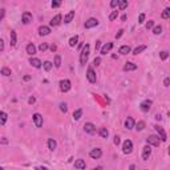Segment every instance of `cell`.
<instances>
[{"label":"cell","instance_id":"28","mask_svg":"<svg viewBox=\"0 0 170 170\" xmlns=\"http://www.w3.org/2000/svg\"><path fill=\"white\" fill-rule=\"evenodd\" d=\"M98 134H100L102 138H108V137H109V131H108L106 127H101L100 130H98Z\"/></svg>","mask_w":170,"mask_h":170},{"label":"cell","instance_id":"54","mask_svg":"<svg viewBox=\"0 0 170 170\" xmlns=\"http://www.w3.org/2000/svg\"><path fill=\"white\" fill-rule=\"evenodd\" d=\"M36 170H49V169L45 166H39V167H36Z\"/></svg>","mask_w":170,"mask_h":170},{"label":"cell","instance_id":"9","mask_svg":"<svg viewBox=\"0 0 170 170\" xmlns=\"http://www.w3.org/2000/svg\"><path fill=\"white\" fill-rule=\"evenodd\" d=\"M89 155H90V158H93V159H98L101 155H102V150H101L100 147L92 149V150L89 151Z\"/></svg>","mask_w":170,"mask_h":170},{"label":"cell","instance_id":"55","mask_svg":"<svg viewBox=\"0 0 170 170\" xmlns=\"http://www.w3.org/2000/svg\"><path fill=\"white\" fill-rule=\"evenodd\" d=\"M100 45H101V41L98 40V41H96V49H98L100 48Z\"/></svg>","mask_w":170,"mask_h":170},{"label":"cell","instance_id":"17","mask_svg":"<svg viewBox=\"0 0 170 170\" xmlns=\"http://www.w3.org/2000/svg\"><path fill=\"white\" fill-rule=\"evenodd\" d=\"M50 33V28L46 27V25H41V27H39V35L40 36H46Z\"/></svg>","mask_w":170,"mask_h":170},{"label":"cell","instance_id":"7","mask_svg":"<svg viewBox=\"0 0 170 170\" xmlns=\"http://www.w3.org/2000/svg\"><path fill=\"white\" fill-rule=\"evenodd\" d=\"M154 129H155V131L158 133V137H159V139H161L162 142L167 141V135H166V133H165V130H163V127H161L159 125H155Z\"/></svg>","mask_w":170,"mask_h":170},{"label":"cell","instance_id":"3","mask_svg":"<svg viewBox=\"0 0 170 170\" xmlns=\"http://www.w3.org/2000/svg\"><path fill=\"white\" fill-rule=\"evenodd\" d=\"M146 142L149 146H159L161 143V139H159L158 135H149L146 138Z\"/></svg>","mask_w":170,"mask_h":170},{"label":"cell","instance_id":"22","mask_svg":"<svg viewBox=\"0 0 170 170\" xmlns=\"http://www.w3.org/2000/svg\"><path fill=\"white\" fill-rule=\"evenodd\" d=\"M9 40H11V46H16V42H17V35H16V31H11V35H9Z\"/></svg>","mask_w":170,"mask_h":170},{"label":"cell","instance_id":"41","mask_svg":"<svg viewBox=\"0 0 170 170\" xmlns=\"http://www.w3.org/2000/svg\"><path fill=\"white\" fill-rule=\"evenodd\" d=\"M153 27H154V21H153V20H149L146 23V29L149 31V29H151Z\"/></svg>","mask_w":170,"mask_h":170},{"label":"cell","instance_id":"53","mask_svg":"<svg viewBox=\"0 0 170 170\" xmlns=\"http://www.w3.org/2000/svg\"><path fill=\"white\" fill-rule=\"evenodd\" d=\"M50 50H52V52H56V50H57V46L54 45V44L53 45H50Z\"/></svg>","mask_w":170,"mask_h":170},{"label":"cell","instance_id":"20","mask_svg":"<svg viewBox=\"0 0 170 170\" xmlns=\"http://www.w3.org/2000/svg\"><path fill=\"white\" fill-rule=\"evenodd\" d=\"M137 69V65L134 62H125L124 65V70L125 72H130V70H135Z\"/></svg>","mask_w":170,"mask_h":170},{"label":"cell","instance_id":"52","mask_svg":"<svg viewBox=\"0 0 170 170\" xmlns=\"http://www.w3.org/2000/svg\"><path fill=\"white\" fill-rule=\"evenodd\" d=\"M35 101H36L35 97H29V100H28V102H29V104H33Z\"/></svg>","mask_w":170,"mask_h":170},{"label":"cell","instance_id":"2","mask_svg":"<svg viewBox=\"0 0 170 170\" xmlns=\"http://www.w3.org/2000/svg\"><path fill=\"white\" fill-rule=\"evenodd\" d=\"M86 78H88V81L90 82V84H96L97 76H96V72H94L92 65H89L88 69H86Z\"/></svg>","mask_w":170,"mask_h":170},{"label":"cell","instance_id":"15","mask_svg":"<svg viewBox=\"0 0 170 170\" xmlns=\"http://www.w3.org/2000/svg\"><path fill=\"white\" fill-rule=\"evenodd\" d=\"M29 64H31L33 68H37V69L42 66V62L40 61L39 58H36V57H31V58H29Z\"/></svg>","mask_w":170,"mask_h":170},{"label":"cell","instance_id":"49","mask_svg":"<svg viewBox=\"0 0 170 170\" xmlns=\"http://www.w3.org/2000/svg\"><path fill=\"white\" fill-rule=\"evenodd\" d=\"M122 35H124V29H120V31H118V33H116V39H120Z\"/></svg>","mask_w":170,"mask_h":170},{"label":"cell","instance_id":"14","mask_svg":"<svg viewBox=\"0 0 170 170\" xmlns=\"http://www.w3.org/2000/svg\"><path fill=\"white\" fill-rule=\"evenodd\" d=\"M134 125H135V122H134V118H133V117H127L126 120H125V129H127V130L133 129Z\"/></svg>","mask_w":170,"mask_h":170},{"label":"cell","instance_id":"21","mask_svg":"<svg viewBox=\"0 0 170 170\" xmlns=\"http://www.w3.org/2000/svg\"><path fill=\"white\" fill-rule=\"evenodd\" d=\"M73 17H74V11H69L65 16H64V23H65V24H69L70 21L73 20Z\"/></svg>","mask_w":170,"mask_h":170},{"label":"cell","instance_id":"8","mask_svg":"<svg viewBox=\"0 0 170 170\" xmlns=\"http://www.w3.org/2000/svg\"><path fill=\"white\" fill-rule=\"evenodd\" d=\"M97 25H98V20L94 19V17L88 19L86 21H85V24H84L85 29H90V28H94V27H97Z\"/></svg>","mask_w":170,"mask_h":170},{"label":"cell","instance_id":"39","mask_svg":"<svg viewBox=\"0 0 170 170\" xmlns=\"http://www.w3.org/2000/svg\"><path fill=\"white\" fill-rule=\"evenodd\" d=\"M118 7H120V9H125L127 7V1L126 0H120L118 1Z\"/></svg>","mask_w":170,"mask_h":170},{"label":"cell","instance_id":"19","mask_svg":"<svg viewBox=\"0 0 170 170\" xmlns=\"http://www.w3.org/2000/svg\"><path fill=\"white\" fill-rule=\"evenodd\" d=\"M113 48V42H106V44H105L104 46H102V48H101V54H106V53H109V50L112 49Z\"/></svg>","mask_w":170,"mask_h":170},{"label":"cell","instance_id":"32","mask_svg":"<svg viewBox=\"0 0 170 170\" xmlns=\"http://www.w3.org/2000/svg\"><path fill=\"white\" fill-rule=\"evenodd\" d=\"M42 66H44V69H45L46 72H49V70L53 68V64H52L50 61H44L42 62Z\"/></svg>","mask_w":170,"mask_h":170},{"label":"cell","instance_id":"11","mask_svg":"<svg viewBox=\"0 0 170 170\" xmlns=\"http://www.w3.org/2000/svg\"><path fill=\"white\" fill-rule=\"evenodd\" d=\"M32 118H33V122H35L36 127H41L42 126V116L40 114V113H35L33 116H32Z\"/></svg>","mask_w":170,"mask_h":170},{"label":"cell","instance_id":"33","mask_svg":"<svg viewBox=\"0 0 170 170\" xmlns=\"http://www.w3.org/2000/svg\"><path fill=\"white\" fill-rule=\"evenodd\" d=\"M134 127H135V129H137L138 131L143 130V129H145V122H143V121H138V122L134 125Z\"/></svg>","mask_w":170,"mask_h":170},{"label":"cell","instance_id":"26","mask_svg":"<svg viewBox=\"0 0 170 170\" xmlns=\"http://www.w3.org/2000/svg\"><path fill=\"white\" fill-rule=\"evenodd\" d=\"M130 50H131V48L129 45H122V46H120V49H118V53H121V54H127V53H130Z\"/></svg>","mask_w":170,"mask_h":170},{"label":"cell","instance_id":"25","mask_svg":"<svg viewBox=\"0 0 170 170\" xmlns=\"http://www.w3.org/2000/svg\"><path fill=\"white\" fill-rule=\"evenodd\" d=\"M7 120H8V114L5 112H0V125L4 126L7 124Z\"/></svg>","mask_w":170,"mask_h":170},{"label":"cell","instance_id":"50","mask_svg":"<svg viewBox=\"0 0 170 170\" xmlns=\"http://www.w3.org/2000/svg\"><path fill=\"white\" fill-rule=\"evenodd\" d=\"M169 84H170V78H169V77H166L165 80H163V85H165V86L167 88V86H169Z\"/></svg>","mask_w":170,"mask_h":170},{"label":"cell","instance_id":"57","mask_svg":"<svg viewBox=\"0 0 170 170\" xmlns=\"http://www.w3.org/2000/svg\"><path fill=\"white\" fill-rule=\"evenodd\" d=\"M31 80V76H24V81H29Z\"/></svg>","mask_w":170,"mask_h":170},{"label":"cell","instance_id":"23","mask_svg":"<svg viewBox=\"0 0 170 170\" xmlns=\"http://www.w3.org/2000/svg\"><path fill=\"white\" fill-rule=\"evenodd\" d=\"M25 50H27L28 54H31V56H33V54L36 53V46L33 45V42H29L27 45V48H25Z\"/></svg>","mask_w":170,"mask_h":170},{"label":"cell","instance_id":"40","mask_svg":"<svg viewBox=\"0 0 170 170\" xmlns=\"http://www.w3.org/2000/svg\"><path fill=\"white\" fill-rule=\"evenodd\" d=\"M48 48H49V46H48V44H46V42H41V44L39 45V49L41 50V52H45Z\"/></svg>","mask_w":170,"mask_h":170},{"label":"cell","instance_id":"37","mask_svg":"<svg viewBox=\"0 0 170 170\" xmlns=\"http://www.w3.org/2000/svg\"><path fill=\"white\" fill-rule=\"evenodd\" d=\"M1 74H3V76H5V77L11 76V69H9V68H7V66H4L3 69H1Z\"/></svg>","mask_w":170,"mask_h":170},{"label":"cell","instance_id":"34","mask_svg":"<svg viewBox=\"0 0 170 170\" xmlns=\"http://www.w3.org/2000/svg\"><path fill=\"white\" fill-rule=\"evenodd\" d=\"M161 17H162V19H165V20L169 19V17H170V8H165V9H163Z\"/></svg>","mask_w":170,"mask_h":170},{"label":"cell","instance_id":"10","mask_svg":"<svg viewBox=\"0 0 170 170\" xmlns=\"http://www.w3.org/2000/svg\"><path fill=\"white\" fill-rule=\"evenodd\" d=\"M32 13L31 12H24L23 15H21V21H23V24H25V25H28V24L32 23Z\"/></svg>","mask_w":170,"mask_h":170},{"label":"cell","instance_id":"42","mask_svg":"<svg viewBox=\"0 0 170 170\" xmlns=\"http://www.w3.org/2000/svg\"><path fill=\"white\" fill-rule=\"evenodd\" d=\"M60 110H61V112H64V113L68 110V106H66L65 102H61V104H60Z\"/></svg>","mask_w":170,"mask_h":170},{"label":"cell","instance_id":"6","mask_svg":"<svg viewBox=\"0 0 170 170\" xmlns=\"http://www.w3.org/2000/svg\"><path fill=\"white\" fill-rule=\"evenodd\" d=\"M151 105H153V101L151 100H149V98H146V100H143L141 104H139V108H141V110L142 112H149L150 110V108H151Z\"/></svg>","mask_w":170,"mask_h":170},{"label":"cell","instance_id":"4","mask_svg":"<svg viewBox=\"0 0 170 170\" xmlns=\"http://www.w3.org/2000/svg\"><path fill=\"white\" fill-rule=\"evenodd\" d=\"M70 88H72V82L69 81V80H61L60 81V90H61L62 93H66V92H69Z\"/></svg>","mask_w":170,"mask_h":170},{"label":"cell","instance_id":"59","mask_svg":"<svg viewBox=\"0 0 170 170\" xmlns=\"http://www.w3.org/2000/svg\"><path fill=\"white\" fill-rule=\"evenodd\" d=\"M93 170H104V169H102V167H101V166H97V167H94V169H93Z\"/></svg>","mask_w":170,"mask_h":170},{"label":"cell","instance_id":"5","mask_svg":"<svg viewBox=\"0 0 170 170\" xmlns=\"http://www.w3.org/2000/svg\"><path fill=\"white\" fill-rule=\"evenodd\" d=\"M122 151H124V154H130L131 151H133V142H131L130 139H126L122 143Z\"/></svg>","mask_w":170,"mask_h":170},{"label":"cell","instance_id":"30","mask_svg":"<svg viewBox=\"0 0 170 170\" xmlns=\"http://www.w3.org/2000/svg\"><path fill=\"white\" fill-rule=\"evenodd\" d=\"M145 49H146V45H139V46H137V48L133 49V54H139L141 52H143Z\"/></svg>","mask_w":170,"mask_h":170},{"label":"cell","instance_id":"47","mask_svg":"<svg viewBox=\"0 0 170 170\" xmlns=\"http://www.w3.org/2000/svg\"><path fill=\"white\" fill-rule=\"evenodd\" d=\"M113 142H114V145H120V142H121V139H120V137L118 135H114V139H113Z\"/></svg>","mask_w":170,"mask_h":170},{"label":"cell","instance_id":"60","mask_svg":"<svg viewBox=\"0 0 170 170\" xmlns=\"http://www.w3.org/2000/svg\"><path fill=\"white\" fill-rule=\"evenodd\" d=\"M0 170H3V167H0Z\"/></svg>","mask_w":170,"mask_h":170},{"label":"cell","instance_id":"36","mask_svg":"<svg viewBox=\"0 0 170 170\" xmlns=\"http://www.w3.org/2000/svg\"><path fill=\"white\" fill-rule=\"evenodd\" d=\"M159 57H161L162 61H165V60L169 57V52H167V50H162V52H159Z\"/></svg>","mask_w":170,"mask_h":170},{"label":"cell","instance_id":"58","mask_svg":"<svg viewBox=\"0 0 170 170\" xmlns=\"http://www.w3.org/2000/svg\"><path fill=\"white\" fill-rule=\"evenodd\" d=\"M129 170H135V166L134 165H130V166H129Z\"/></svg>","mask_w":170,"mask_h":170},{"label":"cell","instance_id":"45","mask_svg":"<svg viewBox=\"0 0 170 170\" xmlns=\"http://www.w3.org/2000/svg\"><path fill=\"white\" fill-rule=\"evenodd\" d=\"M118 1H120V0H112V1H110V7L112 8L118 7Z\"/></svg>","mask_w":170,"mask_h":170},{"label":"cell","instance_id":"18","mask_svg":"<svg viewBox=\"0 0 170 170\" xmlns=\"http://www.w3.org/2000/svg\"><path fill=\"white\" fill-rule=\"evenodd\" d=\"M85 166H86V163H85L84 159H76L74 161V167L78 170H84Z\"/></svg>","mask_w":170,"mask_h":170},{"label":"cell","instance_id":"56","mask_svg":"<svg viewBox=\"0 0 170 170\" xmlns=\"http://www.w3.org/2000/svg\"><path fill=\"white\" fill-rule=\"evenodd\" d=\"M161 118H162L161 114H155V120H157V121H161Z\"/></svg>","mask_w":170,"mask_h":170},{"label":"cell","instance_id":"51","mask_svg":"<svg viewBox=\"0 0 170 170\" xmlns=\"http://www.w3.org/2000/svg\"><path fill=\"white\" fill-rule=\"evenodd\" d=\"M4 50V41L0 39V52H3Z\"/></svg>","mask_w":170,"mask_h":170},{"label":"cell","instance_id":"31","mask_svg":"<svg viewBox=\"0 0 170 170\" xmlns=\"http://www.w3.org/2000/svg\"><path fill=\"white\" fill-rule=\"evenodd\" d=\"M56 68H60L61 66V56L60 54H56L54 56V64H53Z\"/></svg>","mask_w":170,"mask_h":170},{"label":"cell","instance_id":"46","mask_svg":"<svg viewBox=\"0 0 170 170\" xmlns=\"http://www.w3.org/2000/svg\"><path fill=\"white\" fill-rule=\"evenodd\" d=\"M52 8H58L60 5H61V1H52Z\"/></svg>","mask_w":170,"mask_h":170},{"label":"cell","instance_id":"44","mask_svg":"<svg viewBox=\"0 0 170 170\" xmlns=\"http://www.w3.org/2000/svg\"><path fill=\"white\" fill-rule=\"evenodd\" d=\"M101 64V57H96L94 60H93V65H96V66H98Z\"/></svg>","mask_w":170,"mask_h":170},{"label":"cell","instance_id":"35","mask_svg":"<svg viewBox=\"0 0 170 170\" xmlns=\"http://www.w3.org/2000/svg\"><path fill=\"white\" fill-rule=\"evenodd\" d=\"M153 33H154V35H161V33H162V27H161V25L153 27Z\"/></svg>","mask_w":170,"mask_h":170},{"label":"cell","instance_id":"43","mask_svg":"<svg viewBox=\"0 0 170 170\" xmlns=\"http://www.w3.org/2000/svg\"><path fill=\"white\" fill-rule=\"evenodd\" d=\"M145 17H146V16H145V13H141V15L138 16V23L142 24L143 21H145Z\"/></svg>","mask_w":170,"mask_h":170},{"label":"cell","instance_id":"16","mask_svg":"<svg viewBox=\"0 0 170 170\" xmlns=\"http://www.w3.org/2000/svg\"><path fill=\"white\" fill-rule=\"evenodd\" d=\"M61 19H62V16L60 15V13H57L54 17H52V20H50L49 24L52 25V27H56V25H58V24L61 23Z\"/></svg>","mask_w":170,"mask_h":170},{"label":"cell","instance_id":"24","mask_svg":"<svg viewBox=\"0 0 170 170\" xmlns=\"http://www.w3.org/2000/svg\"><path fill=\"white\" fill-rule=\"evenodd\" d=\"M48 149H49V150H52L53 151L54 149H56V147H57V142H56V141H54L53 138H48Z\"/></svg>","mask_w":170,"mask_h":170},{"label":"cell","instance_id":"27","mask_svg":"<svg viewBox=\"0 0 170 170\" xmlns=\"http://www.w3.org/2000/svg\"><path fill=\"white\" fill-rule=\"evenodd\" d=\"M77 42H78V36L74 35V36H72V37L69 39L68 44H69V46H74V45H77Z\"/></svg>","mask_w":170,"mask_h":170},{"label":"cell","instance_id":"29","mask_svg":"<svg viewBox=\"0 0 170 170\" xmlns=\"http://www.w3.org/2000/svg\"><path fill=\"white\" fill-rule=\"evenodd\" d=\"M82 116V109H77V110H74L73 112V120H80Z\"/></svg>","mask_w":170,"mask_h":170},{"label":"cell","instance_id":"12","mask_svg":"<svg viewBox=\"0 0 170 170\" xmlns=\"http://www.w3.org/2000/svg\"><path fill=\"white\" fill-rule=\"evenodd\" d=\"M150 155H151V147L149 146V145L143 146L142 147V159H143V161H147Z\"/></svg>","mask_w":170,"mask_h":170},{"label":"cell","instance_id":"38","mask_svg":"<svg viewBox=\"0 0 170 170\" xmlns=\"http://www.w3.org/2000/svg\"><path fill=\"white\" fill-rule=\"evenodd\" d=\"M117 17H118V11H112V13L109 15V20H110V21L116 20Z\"/></svg>","mask_w":170,"mask_h":170},{"label":"cell","instance_id":"13","mask_svg":"<svg viewBox=\"0 0 170 170\" xmlns=\"http://www.w3.org/2000/svg\"><path fill=\"white\" fill-rule=\"evenodd\" d=\"M84 130L86 131V133H89V134H94V133H96V126H94L92 122H86V124L84 125Z\"/></svg>","mask_w":170,"mask_h":170},{"label":"cell","instance_id":"1","mask_svg":"<svg viewBox=\"0 0 170 170\" xmlns=\"http://www.w3.org/2000/svg\"><path fill=\"white\" fill-rule=\"evenodd\" d=\"M89 53H90V45H89V44H85L81 49V53H80V62H81V65H85V64H86Z\"/></svg>","mask_w":170,"mask_h":170},{"label":"cell","instance_id":"48","mask_svg":"<svg viewBox=\"0 0 170 170\" xmlns=\"http://www.w3.org/2000/svg\"><path fill=\"white\" fill-rule=\"evenodd\" d=\"M4 16H5V9H4V8H0V21L4 19Z\"/></svg>","mask_w":170,"mask_h":170}]
</instances>
